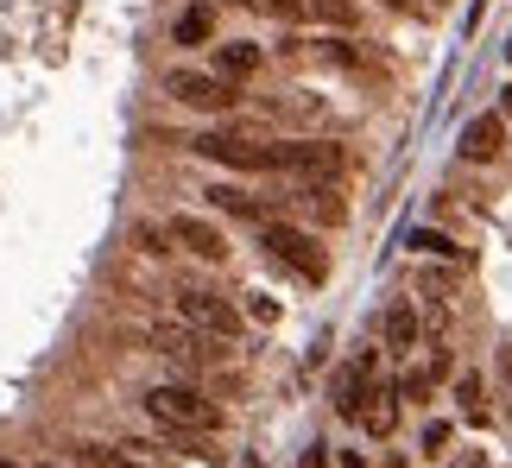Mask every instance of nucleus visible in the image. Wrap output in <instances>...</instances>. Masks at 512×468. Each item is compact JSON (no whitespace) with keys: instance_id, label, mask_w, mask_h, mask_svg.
I'll return each instance as SVG.
<instances>
[{"instance_id":"obj_20","label":"nucleus","mask_w":512,"mask_h":468,"mask_svg":"<svg viewBox=\"0 0 512 468\" xmlns=\"http://www.w3.org/2000/svg\"><path fill=\"white\" fill-rule=\"evenodd\" d=\"M70 468H108V450H95V443H76Z\"/></svg>"},{"instance_id":"obj_13","label":"nucleus","mask_w":512,"mask_h":468,"mask_svg":"<svg viewBox=\"0 0 512 468\" xmlns=\"http://www.w3.org/2000/svg\"><path fill=\"white\" fill-rule=\"evenodd\" d=\"M298 216H310V222H342L348 203L336 197V184H298Z\"/></svg>"},{"instance_id":"obj_14","label":"nucleus","mask_w":512,"mask_h":468,"mask_svg":"<svg viewBox=\"0 0 512 468\" xmlns=\"http://www.w3.org/2000/svg\"><path fill=\"white\" fill-rule=\"evenodd\" d=\"M380 329H386V348H392V355H411V348H418V310H411V304H392Z\"/></svg>"},{"instance_id":"obj_11","label":"nucleus","mask_w":512,"mask_h":468,"mask_svg":"<svg viewBox=\"0 0 512 468\" xmlns=\"http://www.w3.org/2000/svg\"><path fill=\"white\" fill-rule=\"evenodd\" d=\"M253 70H260V45H253V38H228V45H215V76H222V83H247Z\"/></svg>"},{"instance_id":"obj_25","label":"nucleus","mask_w":512,"mask_h":468,"mask_svg":"<svg viewBox=\"0 0 512 468\" xmlns=\"http://www.w3.org/2000/svg\"><path fill=\"white\" fill-rule=\"evenodd\" d=\"M500 108H506V121H512V89H506V95H500Z\"/></svg>"},{"instance_id":"obj_12","label":"nucleus","mask_w":512,"mask_h":468,"mask_svg":"<svg viewBox=\"0 0 512 468\" xmlns=\"http://www.w3.org/2000/svg\"><path fill=\"white\" fill-rule=\"evenodd\" d=\"M361 431H373V437H392V431H399V386H373V393H367Z\"/></svg>"},{"instance_id":"obj_22","label":"nucleus","mask_w":512,"mask_h":468,"mask_svg":"<svg viewBox=\"0 0 512 468\" xmlns=\"http://www.w3.org/2000/svg\"><path fill=\"white\" fill-rule=\"evenodd\" d=\"M247 310H253V317H260V323H279V304H272L266 291H253V304H247Z\"/></svg>"},{"instance_id":"obj_3","label":"nucleus","mask_w":512,"mask_h":468,"mask_svg":"<svg viewBox=\"0 0 512 468\" xmlns=\"http://www.w3.org/2000/svg\"><path fill=\"white\" fill-rule=\"evenodd\" d=\"M260 247H266L279 266H291L298 279H310V285H323V279H329V253L310 241L304 228H291V222H260Z\"/></svg>"},{"instance_id":"obj_1","label":"nucleus","mask_w":512,"mask_h":468,"mask_svg":"<svg viewBox=\"0 0 512 468\" xmlns=\"http://www.w3.org/2000/svg\"><path fill=\"white\" fill-rule=\"evenodd\" d=\"M146 412L159 418L165 431H190V437H203V431H215V424H222L215 399H203V393H196V386H184V380L152 386V393H146Z\"/></svg>"},{"instance_id":"obj_24","label":"nucleus","mask_w":512,"mask_h":468,"mask_svg":"<svg viewBox=\"0 0 512 468\" xmlns=\"http://www.w3.org/2000/svg\"><path fill=\"white\" fill-rule=\"evenodd\" d=\"M342 468H367V462H361V450H342Z\"/></svg>"},{"instance_id":"obj_2","label":"nucleus","mask_w":512,"mask_h":468,"mask_svg":"<svg viewBox=\"0 0 512 468\" xmlns=\"http://www.w3.org/2000/svg\"><path fill=\"white\" fill-rule=\"evenodd\" d=\"M190 152H203L215 165H241V171H279V140H260V133H241V127L196 133Z\"/></svg>"},{"instance_id":"obj_10","label":"nucleus","mask_w":512,"mask_h":468,"mask_svg":"<svg viewBox=\"0 0 512 468\" xmlns=\"http://www.w3.org/2000/svg\"><path fill=\"white\" fill-rule=\"evenodd\" d=\"M500 152H506V114H475V121L462 127V159L487 165V159H500Z\"/></svg>"},{"instance_id":"obj_8","label":"nucleus","mask_w":512,"mask_h":468,"mask_svg":"<svg viewBox=\"0 0 512 468\" xmlns=\"http://www.w3.org/2000/svg\"><path fill=\"white\" fill-rule=\"evenodd\" d=\"M373 386H380V355H354L342 374H336V412L361 424V405H367Z\"/></svg>"},{"instance_id":"obj_26","label":"nucleus","mask_w":512,"mask_h":468,"mask_svg":"<svg viewBox=\"0 0 512 468\" xmlns=\"http://www.w3.org/2000/svg\"><path fill=\"white\" fill-rule=\"evenodd\" d=\"M386 7H411V0H386Z\"/></svg>"},{"instance_id":"obj_27","label":"nucleus","mask_w":512,"mask_h":468,"mask_svg":"<svg viewBox=\"0 0 512 468\" xmlns=\"http://www.w3.org/2000/svg\"><path fill=\"white\" fill-rule=\"evenodd\" d=\"M0 468H19V462H0Z\"/></svg>"},{"instance_id":"obj_6","label":"nucleus","mask_w":512,"mask_h":468,"mask_svg":"<svg viewBox=\"0 0 512 468\" xmlns=\"http://www.w3.org/2000/svg\"><path fill=\"white\" fill-rule=\"evenodd\" d=\"M146 348H152V355H165V361H177V367H190V374L215 361L209 336H196L190 323H152V329H146Z\"/></svg>"},{"instance_id":"obj_28","label":"nucleus","mask_w":512,"mask_h":468,"mask_svg":"<svg viewBox=\"0 0 512 468\" xmlns=\"http://www.w3.org/2000/svg\"><path fill=\"white\" fill-rule=\"evenodd\" d=\"M38 468H51V462H38Z\"/></svg>"},{"instance_id":"obj_19","label":"nucleus","mask_w":512,"mask_h":468,"mask_svg":"<svg viewBox=\"0 0 512 468\" xmlns=\"http://www.w3.org/2000/svg\"><path fill=\"white\" fill-rule=\"evenodd\" d=\"M121 462L152 468V462H165V450H159V443H140V437H133V443H121Z\"/></svg>"},{"instance_id":"obj_23","label":"nucleus","mask_w":512,"mask_h":468,"mask_svg":"<svg viewBox=\"0 0 512 468\" xmlns=\"http://www.w3.org/2000/svg\"><path fill=\"white\" fill-rule=\"evenodd\" d=\"M304 468H329V456H323V443H317V450H304Z\"/></svg>"},{"instance_id":"obj_21","label":"nucleus","mask_w":512,"mask_h":468,"mask_svg":"<svg viewBox=\"0 0 512 468\" xmlns=\"http://www.w3.org/2000/svg\"><path fill=\"white\" fill-rule=\"evenodd\" d=\"M449 450V424H424V456H443Z\"/></svg>"},{"instance_id":"obj_18","label":"nucleus","mask_w":512,"mask_h":468,"mask_svg":"<svg viewBox=\"0 0 512 468\" xmlns=\"http://www.w3.org/2000/svg\"><path fill=\"white\" fill-rule=\"evenodd\" d=\"M456 399H462V412L475 418V424L487 418V412H481V380H475V374H462V380H456Z\"/></svg>"},{"instance_id":"obj_15","label":"nucleus","mask_w":512,"mask_h":468,"mask_svg":"<svg viewBox=\"0 0 512 468\" xmlns=\"http://www.w3.org/2000/svg\"><path fill=\"white\" fill-rule=\"evenodd\" d=\"M209 203L222 209V216H241V222H266V203H260V197H247V190H234V184H215V190H209Z\"/></svg>"},{"instance_id":"obj_7","label":"nucleus","mask_w":512,"mask_h":468,"mask_svg":"<svg viewBox=\"0 0 512 468\" xmlns=\"http://www.w3.org/2000/svg\"><path fill=\"white\" fill-rule=\"evenodd\" d=\"M184 108H203V114H228L241 95H234V83H222V76H203V70H171V83H165Z\"/></svg>"},{"instance_id":"obj_17","label":"nucleus","mask_w":512,"mask_h":468,"mask_svg":"<svg viewBox=\"0 0 512 468\" xmlns=\"http://www.w3.org/2000/svg\"><path fill=\"white\" fill-rule=\"evenodd\" d=\"M411 247H418V253H437V260H462V247L449 241V234H437V228H418V234H411Z\"/></svg>"},{"instance_id":"obj_9","label":"nucleus","mask_w":512,"mask_h":468,"mask_svg":"<svg viewBox=\"0 0 512 468\" xmlns=\"http://www.w3.org/2000/svg\"><path fill=\"white\" fill-rule=\"evenodd\" d=\"M171 241L177 247H190L196 260H228V234L215 228V222H203V216H171Z\"/></svg>"},{"instance_id":"obj_4","label":"nucleus","mask_w":512,"mask_h":468,"mask_svg":"<svg viewBox=\"0 0 512 468\" xmlns=\"http://www.w3.org/2000/svg\"><path fill=\"white\" fill-rule=\"evenodd\" d=\"M177 323H190L196 336H209V342L241 336V310H234V304L222 298V291H203V285L177 291Z\"/></svg>"},{"instance_id":"obj_16","label":"nucleus","mask_w":512,"mask_h":468,"mask_svg":"<svg viewBox=\"0 0 512 468\" xmlns=\"http://www.w3.org/2000/svg\"><path fill=\"white\" fill-rule=\"evenodd\" d=\"M177 45H209L215 38V7H184L177 13V26H171Z\"/></svg>"},{"instance_id":"obj_5","label":"nucleus","mask_w":512,"mask_h":468,"mask_svg":"<svg viewBox=\"0 0 512 468\" xmlns=\"http://www.w3.org/2000/svg\"><path fill=\"white\" fill-rule=\"evenodd\" d=\"M342 165H348L342 146H329V140H285L279 146V171L298 184H336Z\"/></svg>"}]
</instances>
